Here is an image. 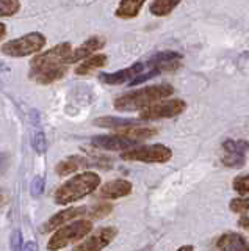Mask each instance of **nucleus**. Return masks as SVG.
<instances>
[{
    "label": "nucleus",
    "instance_id": "29",
    "mask_svg": "<svg viewBox=\"0 0 249 251\" xmlns=\"http://www.w3.org/2000/svg\"><path fill=\"white\" fill-rule=\"evenodd\" d=\"M11 248L13 250H19L21 248V232L19 231H16V232H14V235H13V237H11Z\"/></svg>",
    "mask_w": 249,
    "mask_h": 251
},
{
    "label": "nucleus",
    "instance_id": "23",
    "mask_svg": "<svg viewBox=\"0 0 249 251\" xmlns=\"http://www.w3.org/2000/svg\"><path fill=\"white\" fill-rule=\"evenodd\" d=\"M21 8L19 0H0V18L14 16Z\"/></svg>",
    "mask_w": 249,
    "mask_h": 251
},
{
    "label": "nucleus",
    "instance_id": "25",
    "mask_svg": "<svg viewBox=\"0 0 249 251\" xmlns=\"http://www.w3.org/2000/svg\"><path fill=\"white\" fill-rule=\"evenodd\" d=\"M112 210H113V206L110 202H99L90 210V215L92 218H104V217H107L108 214H110Z\"/></svg>",
    "mask_w": 249,
    "mask_h": 251
},
{
    "label": "nucleus",
    "instance_id": "15",
    "mask_svg": "<svg viewBox=\"0 0 249 251\" xmlns=\"http://www.w3.org/2000/svg\"><path fill=\"white\" fill-rule=\"evenodd\" d=\"M104 46H105V39L102 36H91L82 46L77 47L75 50H72V53H71V57H69L68 63L71 65V63H75V61H79L82 58H87V57H90L92 52L102 49Z\"/></svg>",
    "mask_w": 249,
    "mask_h": 251
},
{
    "label": "nucleus",
    "instance_id": "3",
    "mask_svg": "<svg viewBox=\"0 0 249 251\" xmlns=\"http://www.w3.org/2000/svg\"><path fill=\"white\" fill-rule=\"evenodd\" d=\"M99 184H100V177L96 173L87 171L82 173V175H77L66 180L55 192V202L60 204V206L75 202L94 192L99 187Z\"/></svg>",
    "mask_w": 249,
    "mask_h": 251
},
{
    "label": "nucleus",
    "instance_id": "35",
    "mask_svg": "<svg viewBox=\"0 0 249 251\" xmlns=\"http://www.w3.org/2000/svg\"><path fill=\"white\" fill-rule=\"evenodd\" d=\"M181 250H193V247H182Z\"/></svg>",
    "mask_w": 249,
    "mask_h": 251
},
{
    "label": "nucleus",
    "instance_id": "12",
    "mask_svg": "<svg viewBox=\"0 0 249 251\" xmlns=\"http://www.w3.org/2000/svg\"><path fill=\"white\" fill-rule=\"evenodd\" d=\"M88 212V209L85 206H80V207H69L63 212H58V214L53 215L49 222H45L43 225V232H49V231H53V229H58V227L65 226L68 222H71V220L80 217V215H85Z\"/></svg>",
    "mask_w": 249,
    "mask_h": 251
},
{
    "label": "nucleus",
    "instance_id": "17",
    "mask_svg": "<svg viewBox=\"0 0 249 251\" xmlns=\"http://www.w3.org/2000/svg\"><path fill=\"white\" fill-rule=\"evenodd\" d=\"M87 163H88V160L83 159V157L72 155V157H68V159H65V160H61L57 165L55 171H57L58 176H68V175H71V173L77 171L82 167H87Z\"/></svg>",
    "mask_w": 249,
    "mask_h": 251
},
{
    "label": "nucleus",
    "instance_id": "11",
    "mask_svg": "<svg viewBox=\"0 0 249 251\" xmlns=\"http://www.w3.org/2000/svg\"><path fill=\"white\" fill-rule=\"evenodd\" d=\"M146 69L144 63H135L126 69H121L118 73H113V74H100V80L104 83L108 85H121V83H126L129 80H134L136 75H139Z\"/></svg>",
    "mask_w": 249,
    "mask_h": 251
},
{
    "label": "nucleus",
    "instance_id": "27",
    "mask_svg": "<svg viewBox=\"0 0 249 251\" xmlns=\"http://www.w3.org/2000/svg\"><path fill=\"white\" fill-rule=\"evenodd\" d=\"M233 190L238 192L240 195H248L249 193V175L235 177V180H233Z\"/></svg>",
    "mask_w": 249,
    "mask_h": 251
},
{
    "label": "nucleus",
    "instance_id": "16",
    "mask_svg": "<svg viewBox=\"0 0 249 251\" xmlns=\"http://www.w3.org/2000/svg\"><path fill=\"white\" fill-rule=\"evenodd\" d=\"M216 248L223 251H249V242L237 232H227L218 239Z\"/></svg>",
    "mask_w": 249,
    "mask_h": 251
},
{
    "label": "nucleus",
    "instance_id": "18",
    "mask_svg": "<svg viewBox=\"0 0 249 251\" xmlns=\"http://www.w3.org/2000/svg\"><path fill=\"white\" fill-rule=\"evenodd\" d=\"M146 0H121V3L116 10V16L121 19H132L136 18L139 10L143 8Z\"/></svg>",
    "mask_w": 249,
    "mask_h": 251
},
{
    "label": "nucleus",
    "instance_id": "34",
    "mask_svg": "<svg viewBox=\"0 0 249 251\" xmlns=\"http://www.w3.org/2000/svg\"><path fill=\"white\" fill-rule=\"evenodd\" d=\"M5 202V195H3V192L0 190V206H2V204Z\"/></svg>",
    "mask_w": 249,
    "mask_h": 251
},
{
    "label": "nucleus",
    "instance_id": "32",
    "mask_svg": "<svg viewBox=\"0 0 249 251\" xmlns=\"http://www.w3.org/2000/svg\"><path fill=\"white\" fill-rule=\"evenodd\" d=\"M8 71H10V69L5 66V63L0 61V74H2V73H8Z\"/></svg>",
    "mask_w": 249,
    "mask_h": 251
},
{
    "label": "nucleus",
    "instance_id": "21",
    "mask_svg": "<svg viewBox=\"0 0 249 251\" xmlns=\"http://www.w3.org/2000/svg\"><path fill=\"white\" fill-rule=\"evenodd\" d=\"M107 63V57L102 53H99V55H92V57H90L88 60H85L82 65L77 66L75 69V73L77 74H80V75H85V74H90L92 73L94 69L97 68H102L104 65Z\"/></svg>",
    "mask_w": 249,
    "mask_h": 251
},
{
    "label": "nucleus",
    "instance_id": "24",
    "mask_svg": "<svg viewBox=\"0 0 249 251\" xmlns=\"http://www.w3.org/2000/svg\"><path fill=\"white\" fill-rule=\"evenodd\" d=\"M32 146H33V149L38 154H44L45 151H47V140H45V135L41 130H38V132L33 133Z\"/></svg>",
    "mask_w": 249,
    "mask_h": 251
},
{
    "label": "nucleus",
    "instance_id": "19",
    "mask_svg": "<svg viewBox=\"0 0 249 251\" xmlns=\"http://www.w3.org/2000/svg\"><path fill=\"white\" fill-rule=\"evenodd\" d=\"M96 126L99 127H105V129H122V127H129V126H135L139 124V120H127V118H113V116H107V118H99L94 121Z\"/></svg>",
    "mask_w": 249,
    "mask_h": 251
},
{
    "label": "nucleus",
    "instance_id": "2",
    "mask_svg": "<svg viewBox=\"0 0 249 251\" xmlns=\"http://www.w3.org/2000/svg\"><path fill=\"white\" fill-rule=\"evenodd\" d=\"M174 93L171 85H152L141 90H135L119 96L114 100V108L118 112H134V110H143L155 102L165 99Z\"/></svg>",
    "mask_w": 249,
    "mask_h": 251
},
{
    "label": "nucleus",
    "instance_id": "26",
    "mask_svg": "<svg viewBox=\"0 0 249 251\" xmlns=\"http://www.w3.org/2000/svg\"><path fill=\"white\" fill-rule=\"evenodd\" d=\"M230 210L235 214H249V198H235L230 201Z\"/></svg>",
    "mask_w": 249,
    "mask_h": 251
},
{
    "label": "nucleus",
    "instance_id": "14",
    "mask_svg": "<svg viewBox=\"0 0 249 251\" xmlns=\"http://www.w3.org/2000/svg\"><path fill=\"white\" fill-rule=\"evenodd\" d=\"M130 193H132V182H129L126 179L110 180V182L102 185V188L99 190V196L104 200H118Z\"/></svg>",
    "mask_w": 249,
    "mask_h": 251
},
{
    "label": "nucleus",
    "instance_id": "13",
    "mask_svg": "<svg viewBox=\"0 0 249 251\" xmlns=\"http://www.w3.org/2000/svg\"><path fill=\"white\" fill-rule=\"evenodd\" d=\"M179 63H181V53L173 52V50H166V52H158L155 53L154 57L149 58L146 68L151 69H160L163 71H174L179 68Z\"/></svg>",
    "mask_w": 249,
    "mask_h": 251
},
{
    "label": "nucleus",
    "instance_id": "22",
    "mask_svg": "<svg viewBox=\"0 0 249 251\" xmlns=\"http://www.w3.org/2000/svg\"><path fill=\"white\" fill-rule=\"evenodd\" d=\"M179 3H181V0H154L149 10L154 16H158L160 18V16L169 14Z\"/></svg>",
    "mask_w": 249,
    "mask_h": 251
},
{
    "label": "nucleus",
    "instance_id": "7",
    "mask_svg": "<svg viewBox=\"0 0 249 251\" xmlns=\"http://www.w3.org/2000/svg\"><path fill=\"white\" fill-rule=\"evenodd\" d=\"M186 104L182 99H173L165 102H157L143 108L141 120H161V118H174L185 110Z\"/></svg>",
    "mask_w": 249,
    "mask_h": 251
},
{
    "label": "nucleus",
    "instance_id": "5",
    "mask_svg": "<svg viewBox=\"0 0 249 251\" xmlns=\"http://www.w3.org/2000/svg\"><path fill=\"white\" fill-rule=\"evenodd\" d=\"M44 46H45V36L43 33L33 31V33H27L21 38L5 43L2 46V52L5 55H10V57H27V55L40 52Z\"/></svg>",
    "mask_w": 249,
    "mask_h": 251
},
{
    "label": "nucleus",
    "instance_id": "20",
    "mask_svg": "<svg viewBox=\"0 0 249 251\" xmlns=\"http://www.w3.org/2000/svg\"><path fill=\"white\" fill-rule=\"evenodd\" d=\"M118 133H122V135H126L129 138L141 141V140L154 137L155 133H157V130L152 129V127H139L138 124H135V126H129V127L118 129Z\"/></svg>",
    "mask_w": 249,
    "mask_h": 251
},
{
    "label": "nucleus",
    "instance_id": "10",
    "mask_svg": "<svg viewBox=\"0 0 249 251\" xmlns=\"http://www.w3.org/2000/svg\"><path fill=\"white\" fill-rule=\"evenodd\" d=\"M91 143L97 148L107 149V151H126V149L136 146L139 141L134 140V138H129L126 135H122V133H116V135L94 137Z\"/></svg>",
    "mask_w": 249,
    "mask_h": 251
},
{
    "label": "nucleus",
    "instance_id": "31",
    "mask_svg": "<svg viewBox=\"0 0 249 251\" xmlns=\"http://www.w3.org/2000/svg\"><path fill=\"white\" fill-rule=\"evenodd\" d=\"M6 163H8V155L6 154H0V173L6 168Z\"/></svg>",
    "mask_w": 249,
    "mask_h": 251
},
{
    "label": "nucleus",
    "instance_id": "8",
    "mask_svg": "<svg viewBox=\"0 0 249 251\" xmlns=\"http://www.w3.org/2000/svg\"><path fill=\"white\" fill-rule=\"evenodd\" d=\"M249 149V143L245 140H226L223 143L221 162L226 167L241 168L245 165V155Z\"/></svg>",
    "mask_w": 249,
    "mask_h": 251
},
{
    "label": "nucleus",
    "instance_id": "9",
    "mask_svg": "<svg viewBox=\"0 0 249 251\" xmlns=\"http://www.w3.org/2000/svg\"><path fill=\"white\" fill-rule=\"evenodd\" d=\"M116 235H118L116 227H112V226L102 227V229H99L97 232L90 235L87 240H83L80 245H77L74 250L75 251H97V250H102L116 237Z\"/></svg>",
    "mask_w": 249,
    "mask_h": 251
},
{
    "label": "nucleus",
    "instance_id": "4",
    "mask_svg": "<svg viewBox=\"0 0 249 251\" xmlns=\"http://www.w3.org/2000/svg\"><path fill=\"white\" fill-rule=\"evenodd\" d=\"M92 229V223L90 220H79L72 225L68 226H61L58 227V231L52 235V239L47 243V250H61L66 245L72 242H77L91 232Z\"/></svg>",
    "mask_w": 249,
    "mask_h": 251
},
{
    "label": "nucleus",
    "instance_id": "30",
    "mask_svg": "<svg viewBox=\"0 0 249 251\" xmlns=\"http://www.w3.org/2000/svg\"><path fill=\"white\" fill-rule=\"evenodd\" d=\"M238 225H240L241 227H245L246 231H249V215L245 214V217H241V218L238 220Z\"/></svg>",
    "mask_w": 249,
    "mask_h": 251
},
{
    "label": "nucleus",
    "instance_id": "28",
    "mask_svg": "<svg viewBox=\"0 0 249 251\" xmlns=\"http://www.w3.org/2000/svg\"><path fill=\"white\" fill-rule=\"evenodd\" d=\"M30 190H32V195L33 196H40L43 193V190H44V177L36 176L32 180V187H30Z\"/></svg>",
    "mask_w": 249,
    "mask_h": 251
},
{
    "label": "nucleus",
    "instance_id": "33",
    "mask_svg": "<svg viewBox=\"0 0 249 251\" xmlns=\"http://www.w3.org/2000/svg\"><path fill=\"white\" fill-rule=\"evenodd\" d=\"M5 25H3V24H0V39H2L3 36H5Z\"/></svg>",
    "mask_w": 249,
    "mask_h": 251
},
{
    "label": "nucleus",
    "instance_id": "1",
    "mask_svg": "<svg viewBox=\"0 0 249 251\" xmlns=\"http://www.w3.org/2000/svg\"><path fill=\"white\" fill-rule=\"evenodd\" d=\"M72 53L69 43L58 44L50 50L38 53L30 61V77L40 83H52L61 78L68 71V60Z\"/></svg>",
    "mask_w": 249,
    "mask_h": 251
},
{
    "label": "nucleus",
    "instance_id": "6",
    "mask_svg": "<svg viewBox=\"0 0 249 251\" xmlns=\"http://www.w3.org/2000/svg\"><path fill=\"white\" fill-rule=\"evenodd\" d=\"M173 157V151L165 145H146L135 149H126L121 154L122 160H136L146 163H165Z\"/></svg>",
    "mask_w": 249,
    "mask_h": 251
}]
</instances>
